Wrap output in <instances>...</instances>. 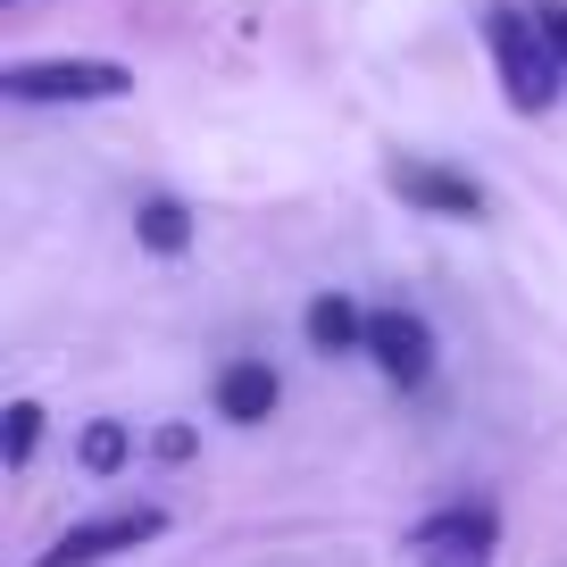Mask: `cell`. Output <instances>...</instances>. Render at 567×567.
<instances>
[{
  "label": "cell",
  "instance_id": "cell-13",
  "mask_svg": "<svg viewBox=\"0 0 567 567\" xmlns=\"http://www.w3.org/2000/svg\"><path fill=\"white\" fill-rule=\"evenodd\" d=\"M159 460H193V434H184V425H159Z\"/></svg>",
  "mask_w": 567,
  "mask_h": 567
},
{
  "label": "cell",
  "instance_id": "cell-12",
  "mask_svg": "<svg viewBox=\"0 0 567 567\" xmlns=\"http://www.w3.org/2000/svg\"><path fill=\"white\" fill-rule=\"evenodd\" d=\"M534 18H543L550 51H559V75H567V0H534Z\"/></svg>",
  "mask_w": 567,
  "mask_h": 567
},
{
  "label": "cell",
  "instance_id": "cell-1",
  "mask_svg": "<svg viewBox=\"0 0 567 567\" xmlns=\"http://www.w3.org/2000/svg\"><path fill=\"white\" fill-rule=\"evenodd\" d=\"M484 51H493V75H501V101L517 109V117H543L550 101L567 92V75H559V51H550V34H543V18L534 9H484Z\"/></svg>",
  "mask_w": 567,
  "mask_h": 567
},
{
  "label": "cell",
  "instance_id": "cell-3",
  "mask_svg": "<svg viewBox=\"0 0 567 567\" xmlns=\"http://www.w3.org/2000/svg\"><path fill=\"white\" fill-rule=\"evenodd\" d=\"M409 550H417V567H493V550H501L493 501H451V509H434L409 534Z\"/></svg>",
  "mask_w": 567,
  "mask_h": 567
},
{
  "label": "cell",
  "instance_id": "cell-7",
  "mask_svg": "<svg viewBox=\"0 0 567 567\" xmlns=\"http://www.w3.org/2000/svg\"><path fill=\"white\" fill-rule=\"evenodd\" d=\"M276 368L267 359H234V368H217V417L226 425H259L267 409H276Z\"/></svg>",
  "mask_w": 567,
  "mask_h": 567
},
{
  "label": "cell",
  "instance_id": "cell-14",
  "mask_svg": "<svg viewBox=\"0 0 567 567\" xmlns=\"http://www.w3.org/2000/svg\"><path fill=\"white\" fill-rule=\"evenodd\" d=\"M0 9H18V0H0Z\"/></svg>",
  "mask_w": 567,
  "mask_h": 567
},
{
  "label": "cell",
  "instance_id": "cell-4",
  "mask_svg": "<svg viewBox=\"0 0 567 567\" xmlns=\"http://www.w3.org/2000/svg\"><path fill=\"white\" fill-rule=\"evenodd\" d=\"M167 534V509H151V501H134V509H109V517H84V526H68L51 543V559L42 567H92V559H117V550H142Z\"/></svg>",
  "mask_w": 567,
  "mask_h": 567
},
{
  "label": "cell",
  "instance_id": "cell-6",
  "mask_svg": "<svg viewBox=\"0 0 567 567\" xmlns=\"http://www.w3.org/2000/svg\"><path fill=\"white\" fill-rule=\"evenodd\" d=\"M384 184L409 200V209L425 217H451V226H467V217H484V184L460 176V167H434V159H392Z\"/></svg>",
  "mask_w": 567,
  "mask_h": 567
},
{
  "label": "cell",
  "instance_id": "cell-5",
  "mask_svg": "<svg viewBox=\"0 0 567 567\" xmlns=\"http://www.w3.org/2000/svg\"><path fill=\"white\" fill-rule=\"evenodd\" d=\"M368 359H375L384 384L417 392L425 375H434V326H425L417 309H375L368 318Z\"/></svg>",
  "mask_w": 567,
  "mask_h": 567
},
{
  "label": "cell",
  "instance_id": "cell-2",
  "mask_svg": "<svg viewBox=\"0 0 567 567\" xmlns=\"http://www.w3.org/2000/svg\"><path fill=\"white\" fill-rule=\"evenodd\" d=\"M134 92V68H117V59H9L0 68V101L18 109H84V101H125Z\"/></svg>",
  "mask_w": 567,
  "mask_h": 567
},
{
  "label": "cell",
  "instance_id": "cell-9",
  "mask_svg": "<svg viewBox=\"0 0 567 567\" xmlns=\"http://www.w3.org/2000/svg\"><path fill=\"white\" fill-rule=\"evenodd\" d=\"M134 243L142 250H159V259H176V250H193V209H184V200H142L134 209Z\"/></svg>",
  "mask_w": 567,
  "mask_h": 567
},
{
  "label": "cell",
  "instance_id": "cell-10",
  "mask_svg": "<svg viewBox=\"0 0 567 567\" xmlns=\"http://www.w3.org/2000/svg\"><path fill=\"white\" fill-rule=\"evenodd\" d=\"M34 443H42V401H9L0 409V460H9V476L34 460Z\"/></svg>",
  "mask_w": 567,
  "mask_h": 567
},
{
  "label": "cell",
  "instance_id": "cell-8",
  "mask_svg": "<svg viewBox=\"0 0 567 567\" xmlns=\"http://www.w3.org/2000/svg\"><path fill=\"white\" fill-rule=\"evenodd\" d=\"M301 326H309V351H326V359H342V351H368V318H359V309L342 301V292H318Z\"/></svg>",
  "mask_w": 567,
  "mask_h": 567
},
{
  "label": "cell",
  "instance_id": "cell-11",
  "mask_svg": "<svg viewBox=\"0 0 567 567\" xmlns=\"http://www.w3.org/2000/svg\"><path fill=\"white\" fill-rule=\"evenodd\" d=\"M75 460H84V476H117V467H125V425L117 417H92L84 443H75Z\"/></svg>",
  "mask_w": 567,
  "mask_h": 567
}]
</instances>
